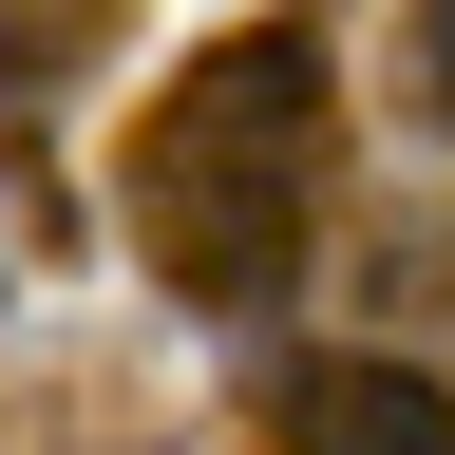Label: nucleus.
Returning a JSON list of instances; mask_svg holds the SVG:
<instances>
[{
	"label": "nucleus",
	"instance_id": "nucleus-1",
	"mask_svg": "<svg viewBox=\"0 0 455 455\" xmlns=\"http://www.w3.org/2000/svg\"><path fill=\"white\" fill-rule=\"evenodd\" d=\"M133 247L171 304H266L304 266V209H323V38L304 20H247L209 38L190 76L133 114Z\"/></svg>",
	"mask_w": 455,
	"mask_h": 455
},
{
	"label": "nucleus",
	"instance_id": "nucleus-2",
	"mask_svg": "<svg viewBox=\"0 0 455 455\" xmlns=\"http://www.w3.org/2000/svg\"><path fill=\"white\" fill-rule=\"evenodd\" d=\"M266 455H455V379L436 361H379V341L266 361Z\"/></svg>",
	"mask_w": 455,
	"mask_h": 455
},
{
	"label": "nucleus",
	"instance_id": "nucleus-3",
	"mask_svg": "<svg viewBox=\"0 0 455 455\" xmlns=\"http://www.w3.org/2000/svg\"><path fill=\"white\" fill-rule=\"evenodd\" d=\"M114 57V0H0V114H38V95H76Z\"/></svg>",
	"mask_w": 455,
	"mask_h": 455
},
{
	"label": "nucleus",
	"instance_id": "nucleus-4",
	"mask_svg": "<svg viewBox=\"0 0 455 455\" xmlns=\"http://www.w3.org/2000/svg\"><path fill=\"white\" fill-rule=\"evenodd\" d=\"M398 114L455 133V0H398Z\"/></svg>",
	"mask_w": 455,
	"mask_h": 455
}]
</instances>
